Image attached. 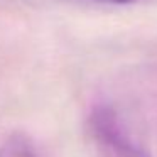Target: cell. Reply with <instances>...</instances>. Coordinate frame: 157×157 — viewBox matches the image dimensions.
Listing matches in <instances>:
<instances>
[{
	"mask_svg": "<svg viewBox=\"0 0 157 157\" xmlns=\"http://www.w3.org/2000/svg\"><path fill=\"white\" fill-rule=\"evenodd\" d=\"M90 128L95 139L118 157H147L149 154L133 145L112 106H96L90 115Z\"/></svg>",
	"mask_w": 157,
	"mask_h": 157,
	"instance_id": "obj_1",
	"label": "cell"
},
{
	"mask_svg": "<svg viewBox=\"0 0 157 157\" xmlns=\"http://www.w3.org/2000/svg\"><path fill=\"white\" fill-rule=\"evenodd\" d=\"M0 157H36V152L27 140L15 135L0 147Z\"/></svg>",
	"mask_w": 157,
	"mask_h": 157,
	"instance_id": "obj_2",
	"label": "cell"
},
{
	"mask_svg": "<svg viewBox=\"0 0 157 157\" xmlns=\"http://www.w3.org/2000/svg\"><path fill=\"white\" fill-rule=\"evenodd\" d=\"M93 2H98V4H108V5H130V4L139 2V0H93Z\"/></svg>",
	"mask_w": 157,
	"mask_h": 157,
	"instance_id": "obj_3",
	"label": "cell"
}]
</instances>
